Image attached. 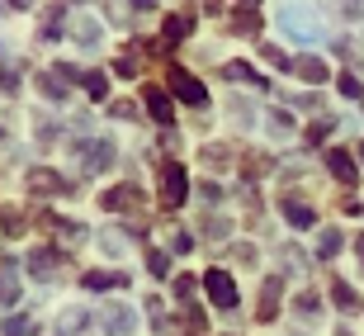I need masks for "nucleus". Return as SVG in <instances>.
I'll list each match as a JSON object with an SVG mask.
<instances>
[{
	"mask_svg": "<svg viewBox=\"0 0 364 336\" xmlns=\"http://www.w3.org/2000/svg\"><path fill=\"white\" fill-rule=\"evenodd\" d=\"M156 185H161V209H180V204L189 199V175L180 162H161V171H156Z\"/></svg>",
	"mask_w": 364,
	"mask_h": 336,
	"instance_id": "1",
	"label": "nucleus"
},
{
	"mask_svg": "<svg viewBox=\"0 0 364 336\" xmlns=\"http://www.w3.org/2000/svg\"><path fill=\"white\" fill-rule=\"evenodd\" d=\"M279 24H284V33H294V43H317V38H326L322 24H317V19H312L303 5H284Z\"/></svg>",
	"mask_w": 364,
	"mask_h": 336,
	"instance_id": "2",
	"label": "nucleus"
},
{
	"mask_svg": "<svg viewBox=\"0 0 364 336\" xmlns=\"http://www.w3.org/2000/svg\"><path fill=\"white\" fill-rule=\"evenodd\" d=\"M28 189H33L38 199H67V194H76V185H71L67 175L48 171V166H33V171H28Z\"/></svg>",
	"mask_w": 364,
	"mask_h": 336,
	"instance_id": "3",
	"label": "nucleus"
},
{
	"mask_svg": "<svg viewBox=\"0 0 364 336\" xmlns=\"http://www.w3.org/2000/svg\"><path fill=\"white\" fill-rule=\"evenodd\" d=\"M166 76H171V95H176V100H185V105H194V109H208V90H203L199 76H189L185 67H171Z\"/></svg>",
	"mask_w": 364,
	"mask_h": 336,
	"instance_id": "4",
	"label": "nucleus"
},
{
	"mask_svg": "<svg viewBox=\"0 0 364 336\" xmlns=\"http://www.w3.org/2000/svg\"><path fill=\"white\" fill-rule=\"evenodd\" d=\"M71 152H81V166H85L90 175L109 171V166H114V157H119V147H114L109 137H95V142H76Z\"/></svg>",
	"mask_w": 364,
	"mask_h": 336,
	"instance_id": "5",
	"label": "nucleus"
},
{
	"mask_svg": "<svg viewBox=\"0 0 364 336\" xmlns=\"http://www.w3.org/2000/svg\"><path fill=\"white\" fill-rule=\"evenodd\" d=\"M203 289H208V298H213V308H223V313L237 308V284H232V275L208 270V275H203Z\"/></svg>",
	"mask_w": 364,
	"mask_h": 336,
	"instance_id": "6",
	"label": "nucleus"
},
{
	"mask_svg": "<svg viewBox=\"0 0 364 336\" xmlns=\"http://www.w3.org/2000/svg\"><path fill=\"white\" fill-rule=\"evenodd\" d=\"M100 204H105L109 214H133L137 204H142V189H137V185H114V189L100 194Z\"/></svg>",
	"mask_w": 364,
	"mask_h": 336,
	"instance_id": "7",
	"label": "nucleus"
},
{
	"mask_svg": "<svg viewBox=\"0 0 364 336\" xmlns=\"http://www.w3.org/2000/svg\"><path fill=\"white\" fill-rule=\"evenodd\" d=\"M57 266H67V256L57 251V246H38V251L28 256V270H33V280H57Z\"/></svg>",
	"mask_w": 364,
	"mask_h": 336,
	"instance_id": "8",
	"label": "nucleus"
},
{
	"mask_svg": "<svg viewBox=\"0 0 364 336\" xmlns=\"http://www.w3.org/2000/svg\"><path fill=\"white\" fill-rule=\"evenodd\" d=\"M326 171L336 175V180H341L346 189H355V185H360V171H355L350 152H341V147H331V152H326Z\"/></svg>",
	"mask_w": 364,
	"mask_h": 336,
	"instance_id": "9",
	"label": "nucleus"
},
{
	"mask_svg": "<svg viewBox=\"0 0 364 336\" xmlns=\"http://www.w3.org/2000/svg\"><path fill=\"white\" fill-rule=\"evenodd\" d=\"M133 327H137V317H133L128 303H109L105 308V332L109 336H133Z\"/></svg>",
	"mask_w": 364,
	"mask_h": 336,
	"instance_id": "10",
	"label": "nucleus"
},
{
	"mask_svg": "<svg viewBox=\"0 0 364 336\" xmlns=\"http://www.w3.org/2000/svg\"><path fill=\"white\" fill-rule=\"evenodd\" d=\"M279 289H284V280L270 275L265 289H260V303H256V322H274V313H279Z\"/></svg>",
	"mask_w": 364,
	"mask_h": 336,
	"instance_id": "11",
	"label": "nucleus"
},
{
	"mask_svg": "<svg viewBox=\"0 0 364 336\" xmlns=\"http://www.w3.org/2000/svg\"><path fill=\"white\" fill-rule=\"evenodd\" d=\"M142 100H147V114H151V119L171 128V119H176V109H171V95L156 90V85H147V90H142Z\"/></svg>",
	"mask_w": 364,
	"mask_h": 336,
	"instance_id": "12",
	"label": "nucleus"
},
{
	"mask_svg": "<svg viewBox=\"0 0 364 336\" xmlns=\"http://www.w3.org/2000/svg\"><path fill=\"white\" fill-rule=\"evenodd\" d=\"M189 28H194V14H171V19H166V28H161V43L166 48H176V43H185L189 38Z\"/></svg>",
	"mask_w": 364,
	"mask_h": 336,
	"instance_id": "13",
	"label": "nucleus"
},
{
	"mask_svg": "<svg viewBox=\"0 0 364 336\" xmlns=\"http://www.w3.org/2000/svg\"><path fill=\"white\" fill-rule=\"evenodd\" d=\"M294 71L303 76L308 85H322L331 71H326V62H317V57H294Z\"/></svg>",
	"mask_w": 364,
	"mask_h": 336,
	"instance_id": "14",
	"label": "nucleus"
},
{
	"mask_svg": "<svg viewBox=\"0 0 364 336\" xmlns=\"http://www.w3.org/2000/svg\"><path fill=\"white\" fill-rule=\"evenodd\" d=\"M223 76H228V81H242V85H260V90L270 85L256 67H246V62H228V67H223Z\"/></svg>",
	"mask_w": 364,
	"mask_h": 336,
	"instance_id": "15",
	"label": "nucleus"
},
{
	"mask_svg": "<svg viewBox=\"0 0 364 336\" xmlns=\"http://www.w3.org/2000/svg\"><path fill=\"white\" fill-rule=\"evenodd\" d=\"M265 128H270L274 137H294L298 133V123H294V114H289V109H270V114H265Z\"/></svg>",
	"mask_w": 364,
	"mask_h": 336,
	"instance_id": "16",
	"label": "nucleus"
},
{
	"mask_svg": "<svg viewBox=\"0 0 364 336\" xmlns=\"http://www.w3.org/2000/svg\"><path fill=\"white\" fill-rule=\"evenodd\" d=\"M284 218H289L294 228H312V223H317L312 204H298V199H284Z\"/></svg>",
	"mask_w": 364,
	"mask_h": 336,
	"instance_id": "17",
	"label": "nucleus"
},
{
	"mask_svg": "<svg viewBox=\"0 0 364 336\" xmlns=\"http://www.w3.org/2000/svg\"><path fill=\"white\" fill-rule=\"evenodd\" d=\"M33 85H38V90L48 95V100H67V90H71V85L62 81L57 71H43V76H33Z\"/></svg>",
	"mask_w": 364,
	"mask_h": 336,
	"instance_id": "18",
	"label": "nucleus"
},
{
	"mask_svg": "<svg viewBox=\"0 0 364 336\" xmlns=\"http://www.w3.org/2000/svg\"><path fill=\"white\" fill-rule=\"evenodd\" d=\"M331 303H336L341 313H355V308H360V294H355L346 280H331Z\"/></svg>",
	"mask_w": 364,
	"mask_h": 336,
	"instance_id": "19",
	"label": "nucleus"
},
{
	"mask_svg": "<svg viewBox=\"0 0 364 336\" xmlns=\"http://www.w3.org/2000/svg\"><path fill=\"white\" fill-rule=\"evenodd\" d=\"M341 246H346V237H341V228H326L322 242H317V261H336Z\"/></svg>",
	"mask_w": 364,
	"mask_h": 336,
	"instance_id": "20",
	"label": "nucleus"
},
{
	"mask_svg": "<svg viewBox=\"0 0 364 336\" xmlns=\"http://www.w3.org/2000/svg\"><path fill=\"white\" fill-rule=\"evenodd\" d=\"M232 28H237V33H246V38H260V14L242 5V10L232 14Z\"/></svg>",
	"mask_w": 364,
	"mask_h": 336,
	"instance_id": "21",
	"label": "nucleus"
},
{
	"mask_svg": "<svg viewBox=\"0 0 364 336\" xmlns=\"http://www.w3.org/2000/svg\"><path fill=\"white\" fill-rule=\"evenodd\" d=\"M85 289H119V284H128V275H109V270H90V275H81Z\"/></svg>",
	"mask_w": 364,
	"mask_h": 336,
	"instance_id": "22",
	"label": "nucleus"
},
{
	"mask_svg": "<svg viewBox=\"0 0 364 336\" xmlns=\"http://www.w3.org/2000/svg\"><path fill=\"white\" fill-rule=\"evenodd\" d=\"M71 33H76L81 48H95V43H100V24H95V19H81V14L71 19Z\"/></svg>",
	"mask_w": 364,
	"mask_h": 336,
	"instance_id": "23",
	"label": "nucleus"
},
{
	"mask_svg": "<svg viewBox=\"0 0 364 336\" xmlns=\"http://www.w3.org/2000/svg\"><path fill=\"white\" fill-rule=\"evenodd\" d=\"M81 85H85V95H90V100H109V76H105V71H85Z\"/></svg>",
	"mask_w": 364,
	"mask_h": 336,
	"instance_id": "24",
	"label": "nucleus"
},
{
	"mask_svg": "<svg viewBox=\"0 0 364 336\" xmlns=\"http://www.w3.org/2000/svg\"><path fill=\"white\" fill-rule=\"evenodd\" d=\"M0 336H38V322L33 317H5Z\"/></svg>",
	"mask_w": 364,
	"mask_h": 336,
	"instance_id": "25",
	"label": "nucleus"
},
{
	"mask_svg": "<svg viewBox=\"0 0 364 336\" xmlns=\"http://www.w3.org/2000/svg\"><path fill=\"white\" fill-rule=\"evenodd\" d=\"M256 43H260V38H256ZM260 57H265L270 67H279V71H294V57H289V53H279L274 43H260Z\"/></svg>",
	"mask_w": 364,
	"mask_h": 336,
	"instance_id": "26",
	"label": "nucleus"
},
{
	"mask_svg": "<svg viewBox=\"0 0 364 336\" xmlns=\"http://www.w3.org/2000/svg\"><path fill=\"white\" fill-rule=\"evenodd\" d=\"M336 85H341V95H346V100H355V105H364V85L355 81L350 71H341V76H336Z\"/></svg>",
	"mask_w": 364,
	"mask_h": 336,
	"instance_id": "27",
	"label": "nucleus"
},
{
	"mask_svg": "<svg viewBox=\"0 0 364 336\" xmlns=\"http://www.w3.org/2000/svg\"><path fill=\"white\" fill-rule=\"evenodd\" d=\"M203 166H208V171H218V166L228 171L232 166V147H203Z\"/></svg>",
	"mask_w": 364,
	"mask_h": 336,
	"instance_id": "28",
	"label": "nucleus"
},
{
	"mask_svg": "<svg viewBox=\"0 0 364 336\" xmlns=\"http://www.w3.org/2000/svg\"><path fill=\"white\" fill-rule=\"evenodd\" d=\"M14 303H19V280L0 275V308H14Z\"/></svg>",
	"mask_w": 364,
	"mask_h": 336,
	"instance_id": "29",
	"label": "nucleus"
},
{
	"mask_svg": "<svg viewBox=\"0 0 364 336\" xmlns=\"http://www.w3.org/2000/svg\"><path fill=\"white\" fill-rule=\"evenodd\" d=\"M331 128H336V119H317V123L308 128V147H322L326 137H331Z\"/></svg>",
	"mask_w": 364,
	"mask_h": 336,
	"instance_id": "30",
	"label": "nucleus"
},
{
	"mask_svg": "<svg viewBox=\"0 0 364 336\" xmlns=\"http://www.w3.org/2000/svg\"><path fill=\"white\" fill-rule=\"evenodd\" d=\"M147 270H151V275H156V280H166V275H171V256H166V251H156V246H151V251H147Z\"/></svg>",
	"mask_w": 364,
	"mask_h": 336,
	"instance_id": "31",
	"label": "nucleus"
},
{
	"mask_svg": "<svg viewBox=\"0 0 364 336\" xmlns=\"http://www.w3.org/2000/svg\"><path fill=\"white\" fill-rule=\"evenodd\" d=\"M0 232H5V237H19V232H24V218L14 214V209H0Z\"/></svg>",
	"mask_w": 364,
	"mask_h": 336,
	"instance_id": "32",
	"label": "nucleus"
},
{
	"mask_svg": "<svg viewBox=\"0 0 364 336\" xmlns=\"http://www.w3.org/2000/svg\"><path fill=\"white\" fill-rule=\"evenodd\" d=\"M85 322H90V317H85L81 308H71V313H62V332H85Z\"/></svg>",
	"mask_w": 364,
	"mask_h": 336,
	"instance_id": "33",
	"label": "nucleus"
},
{
	"mask_svg": "<svg viewBox=\"0 0 364 336\" xmlns=\"http://www.w3.org/2000/svg\"><path fill=\"white\" fill-rule=\"evenodd\" d=\"M274 166V157H246V175H265Z\"/></svg>",
	"mask_w": 364,
	"mask_h": 336,
	"instance_id": "34",
	"label": "nucleus"
},
{
	"mask_svg": "<svg viewBox=\"0 0 364 336\" xmlns=\"http://www.w3.org/2000/svg\"><path fill=\"white\" fill-rule=\"evenodd\" d=\"M114 71H119L123 81H133V76H137V57H119V62H114Z\"/></svg>",
	"mask_w": 364,
	"mask_h": 336,
	"instance_id": "35",
	"label": "nucleus"
},
{
	"mask_svg": "<svg viewBox=\"0 0 364 336\" xmlns=\"http://www.w3.org/2000/svg\"><path fill=\"white\" fill-rule=\"evenodd\" d=\"M317 308H322L317 294H298V313H303V317H317Z\"/></svg>",
	"mask_w": 364,
	"mask_h": 336,
	"instance_id": "36",
	"label": "nucleus"
},
{
	"mask_svg": "<svg viewBox=\"0 0 364 336\" xmlns=\"http://www.w3.org/2000/svg\"><path fill=\"white\" fill-rule=\"evenodd\" d=\"M171 251L189 256V251H194V237H189V232H176V237H171Z\"/></svg>",
	"mask_w": 364,
	"mask_h": 336,
	"instance_id": "37",
	"label": "nucleus"
},
{
	"mask_svg": "<svg viewBox=\"0 0 364 336\" xmlns=\"http://www.w3.org/2000/svg\"><path fill=\"white\" fill-rule=\"evenodd\" d=\"M189 294H194V275H180V280H176V298L189 303Z\"/></svg>",
	"mask_w": 364,
	"mask_h": 336,
	"instance_id": "38",
	"label": "nucleus"
},
{
	"mask_svg": "<svg viewBox=\"0 0 364 336\" xmlns=\"http://www.w3.org/2000/svg\"><path fill=\"white\" fill-rule=\"evenodd\" d=\"M19 90V71H0V95H14Z\"/></svg>",
	"mask_w": 364,
	"mask_h": 336,
	"instance_id": "39",
	"label": "nucleus"
},
{
	"mask_svg": "<svg viewBox=\"0 0 364 336\" xmlns=\"http://www.w3.org/2000/svg\"><path fill=\"white\" fill-rule=\"evenodd\" d=\"M203 232H208V237H228V218H223V223H218V218H203Z\"/></svg>",
	"mask_w": 364,
	"mask_h": 336,
	"instance_id": "40",
	"label": "nucleus"
},
{
	"mask_svg": "<svg viewBox=\"0 0 364 336\" xmlns=\"http://www.w3.org/2000/svg\"><path fill=\"white\" fill-rule=\"evenodd\" d=\"M284 261H289V270H303V261H308V256L298 251V246H284Z\"/></svg>",
	"mask_w": 364,
	"mask_h": 336,
	"instance_id": "41",
	"label": "nucleus"
},
{
	"mask_svg": "<svg viewBox=\"0 0 364 336\" xmlns=\"http://www.w3.org/2000/svg\"><path fill=\"white\" fill-rule=\"evenodd\" d=\"M114 119H137V109L128 105V100H119V105H114Z\"/></svg>",
	"mask_w": 364,
	"mask_h": 336,
	"instance_id": "42",
	"label": "nucleus"
},
{
	"mask_svg": "<svg viewBox=\"0 0 364 336\" xmlns=\"http://www.w3.org/2000/svg\"><path fill=\"white\" fill-rule=\"evenodd\" d=\"M14 10H33V5H38V0H10Z\"/></svg>",
	"mask_w": 364,
	"mask_h": 336,
	"instance_id": "43",
	"label": "nucleus"
},
{
	"mask_svg": "<svg viewBox=\"0 0 364 336\" xmlns=\"http://www.w3.org/2000/svg\"><path fill=\"white\" fill-rule=\"evenodd\" d=\"M128 5H133V10H151V5H156V0H128Z\"/></svg>",
	"mask_w": 364,
	"mask_h": 336,
	"instance_id": "44",
	"label": "nucleus"
},
{
	"mask_svg": "<svg viewBox=\"0 0 364 336\" xmlns=\"http://www.w3.org/2000/svg\"><path fill=\"white\" fill-rule=\"evenodd\" d=\"M355 251H360V266H364V237H360V242H355Z\"/></svg>",
	"mask_w": 364,
	"mask_h": 336,
	"instance_id": "45",
	"label": "nucleus"
},
{
	"mask_svg": "<svg viewBox=\"0 0 364 336\" xmlns=\"http://www.w3.org/2000/svg\"><path fill=\"white\" fill-rule=\"evenodd\" d=\"M242 5H246V10H256V5H260V0H242Z\"/></svg>",
	"mask_w": 364,
	"mask_h": 336,
	"instance_id": "46",
	"label": "nucleus"
},
{
	"mask_svg": "<svg viewBox=\"0 0 364 336\" xmlns=\"http://www.w3.org/2000/svg\"><path fill=\"white\" fill-rule=\"evenodd\" d=\"M71 5H90V0H71Z\"/></svg>",
	"mask_w": 364,
	"mask_h": 336,
	"instance_id": "47",
	"label": "nucleus"
},
{
	"mask_svg": "<svg viewBox=\"0 0 364 336\" xmlns=\"http://www.w3.org/2000/svg\"><path fill=\"white\" fill-rule=\"evenodd\" d=\"M360 157H364V142H360Z\"/></svg>",
	"mask_w": 364,
	"mask_h": 336,
	"instance_id": "48",
	"label": "nucleus"
},
{
	"mask_svg": "<svg viewBox=\"0 0 364 336\" xmlns=\"http://www.w3.org/2000/svg\"><path fill=\"white\" fill-rule=\"evenodd\" d=\"M336 336H350V332H336Z\"/></svg>",
	"mask_w": 364,
	"mask_h": 336,
	"instance_id": "49",
	"label": "nucleus"
}]
</instances>
